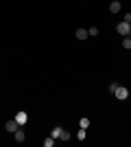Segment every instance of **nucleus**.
<instances>
[{"label":"nucleus","mask_w":131,"mask_h":147,"mask_svg":"<svg viewBox=\"0 0 131 147\" xmlns=\"http://www.w3.org/2000/svg\"><path fill=\"white\" fill-rule=\"evenodd\" d=\"M114 97L118 99V101H125V99H129V90H127L125 86H118L116 92H114Z\"/></svg>","instance_id":"obj_1"},{"label":"nucleus","mask_w":131,"mask_h":147,"mask_svg":"<svg viewBox=\"0 0 131 147\" xmlns=\"http://www.w3.org/2000/svg\"><path fill=\"white\" fill-rule=\"evenodd\" d=\"M129 29H131V24H129V22H125V20L118 22V26H116V31H118L120 35H129Z\"/></svg>","instance_id":"obj_2"},{"label":"nucleus","mask_w":131,"mask_h":147,"mask_svg":"<svg viewBox=\"0 0 131 147\" xmlns=\"http://www.w3.org/2000/svg\"><path fill=\"white\" fill-rule=\"evenodd\" d=\"M15 121H18V125L22 127V125H26V121H29V114H26L24 110H20L18 114H15Z\"/></svg>","instance_id":"obj_3"},{"label":"nucleus","mask_w":131,"mask_h":147,"mask_svg":"<svg viewBox=\"0 0 131 147\" xmlns=\"http://www.w3.org/2000/svg\"><path fill=\"white\" fill-rule=\"evenodd\" d=\"M18 127H20V125H18V121H15V119H13V121H7V123H5V129H7V132H11V134H13V132H15Z\"/></svg>","instance_id":"obj_4"},{"label":"nucleus","mask_w":131,"mask_h":147,"mask_svg":"<svg viewBox=\"0 0 131 147\" xmlns=\"http://www.w3.org/2000/svg\"><path fill=\"white\" fill-rule=\"evenodd\" d=\"M13 136H15V143H24V138H26L24 132H22V127L15 129V132H13Z\"/></svg>","instance_id":"obj_5"},{"label":"nucleus","mask_w":131,"mask_h":147,"mask_svg":"<svg viewBox=\"0 0 131 147\" xmlns=\"http://www.w3.org/2000/svg\"><path fill=\"white\" fill-rule=\"evenodd\" d=\"M120 9H122V5H120V0H114L112 5H109V11H112V13H118Z\"/></svg>","instance_id":"obj_6"},{"label":"nucleus","mask_w":131,"mask_h":147,"mask_svg":"<svg viewBox=\"0 0 131 147\" xmlns=\"http://www.w3.org/2000/svg\"><path fill=\"white\" fill-rule=\"evenodd\" d=\"M61 132H63V127H59V125H55V127H53V132H50V136H53L55 141H59V136H61Z\"/></svg>","instance_id":"obj_7"},{"label":"nucleus","mask_w":131,"mask_h":147,"mask_svg":"<svg viewBox=\"0 0 131 147\" xmlns=\"http://www.w3.org/2000/svg\"><path fill=\"white\" fill-rule=\"evenodd\" d=\"M74 37H76V40H87V37H90V35H87V31H85V29H76Z\"/></svg>","instance_id":"obj_8"},{"label":"nucleus","mask_w":131,"mask_h":147,"mask_svg":"<svg viewBox=\"0 0 131 147\" xmlns=\"http://www.w3.org/2000/svg\"><path fill=\"white\" fill-rule=\"evenodd\" d=\"M79 127H83V129H87V127H90V119H85V117H83V119H81V121H79Z\"/></svg>","instance_id":"obj_9"},{"label":"nucleus","mask_w":131,"mask_h":147,"mask_svg":"<svg viewBox=\"0 0 131 147\" xmlns=\"http://www.w3.org/2000/svg\"><path fill=\"white\" fill-rule=\"evenodd\" d=\"M122 49H127V51L131 49V37H129V35H127L125 40H122Z\"/></svg>","instance_id":"obj_10"},{"label":"nucleus","mask_w":131,"mask_h":147,"mask_svg":"<svg viewBox=\"0 0 131 147\" xmlns=\"http://www.w3.org/2000/svg\"><path fill=\"white\" fill-rule=\"evenodd\" d=\"M85 136H87V134H85V129H83V127L76 132V138H79V141H85Z\"/></svg>","instance_id":"obj_11"},{"label":"nucleus","mask_w":131,"mask_h":147,"mask_svg":"<svg viewBox=\"0 0 131 147\" xmlns=\"http://www.w3.org/2000/svg\"><path fill=\"white\" fill-rule=\"evenodd\" d=\"M87 35H90V37H96V35H98V29H96V26L87 29Z\"/></svg>","instance_id":"obj_12"},{"label":"nucleus","mask_w":131,"mask_h":147,"mask_svg":"<svg viewBox=\"0 0 131 147\" xmlns=\"http://www.w3.org/2000/svg\"><path fill=\"white\" fill-rule=\"evenodd\" d=\"M53 145H55V138H53V136H48V138L44 141V147H53Z\"/></svg>","instance_id":"obj_13"},{"label":"nucleus","mask_w":131,"mask_h":147,"mask_svg":"<svg viewBox=\"0 0 131 147\" xmlns=\"http://www.w3.org/2000/svg\"><path fill=\"white\" fill-rule=\"evenodd\" d=\"M68 138H70V132H68V129H63L61 136H59V141H68Z\"/></svg>","instance_id":"obj_14"},{"label":"nucleus","mask_w":131,"mask_h":147,"mask_svg":"<svg viewBox=\"0 0 131 147\" xmlns=\"http://www.w3.org/2000/svg\"><path fill=\"white\" fill-rule=\"evenodd\" d=\"M125 22H129V24H131V13H127V16H125Z\"/></svg>","instance_id":"obj_15"},{"label":"nucleus","mask_w":131,"mask_h":147,"mask_svg":"<svg viewBox=\"0 0 131 147\" xmlns=\"http://www.w3.org/2000/svg\"><path fill=\"white\" fill-rule=\"evenodd\" d=\"M129 37H131V29H129Z\"/></svg>","instance_id":"obj_16"}]
</instances>
